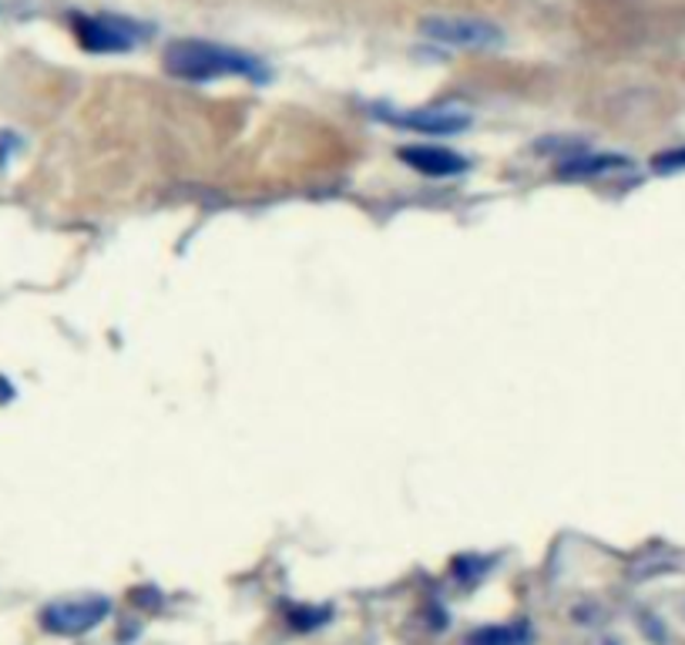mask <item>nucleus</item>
<instances>
[{"label":"nucleus","instance_id":"obj_1","mask_svg":"<svg viewBox=\"0 0 685 645\" xmlns=\"http://www.w3.org/2000/svg\"><path fill=\"white\" fill-rule=\"evenodd\" d=\"M165 71L178 81H219V78H252L263 81L266 67L236 48L212 45V41H175L165 51Z\"/></svg>","mask_w":685,"mask_h":645},{"label":"nucleus","instance_id":"obj_2","mask_svg":"<svg viewBox=\"0 0 685 645\" xmlns=\"http://www.w3.org/2000/svg\"><path fill=\"white\" fill-rule=\"evenodd\" d=\"M420 34L444 48L460 51H494L504 45V30L494 21L467 14H430L420 21Z\"/></svg>","mask_w":685,"mask_h":645},{"label":"nucleus","instance_id":"obj_7","mask_svg":"<svg viewBox=\"0 0 685 645\" xmlns=\"http://www.w3.org/2000/svg\"><path fill=\"white\" fill-rule=\"evenodd\" d=\"M558 175L561 178H598V175H608V172H619V168H629V159L622 155H568V159H558Z\"/></svg>","mask_w":685,"mask_h":645},{"label":"nucleus","instance_id":"obj_4","mask_svg":"<svg viewBox=\"0 0 685 645\" xmlns=\"http://www.w3.org/2000/svg\"><path fill=\"white\" fill-rule=\"evenodd\" d=\"M75 34L81 48L91 54H122L141 41V34L128 21H118V17H78Z\"/></svg>","mask_w":685,"mask_h":645},{"label":"nucleus","instance_id":"obj_9","mask_svg":"<svg viewBox=\"0 0 685 645\" xmlns=\"http://www.w3.org/2000/svg\"><path fill=\"white\" fill-rule=\"evenodd\" d=\"M652 168L659 175H675V172H685V146L682 149H669V152H659L652 159Z\"/></svg>","mask_w":685,"mask_h":645},{"label":"nucleus","instance_id":"obj_6","mask_svg":"<svg viewBox=\"0 0 685 645\" xmlns=\"http://www.w3.org/2000/svg\"><path fill=\"white\" fill-rule=\"evenodd\" d=\"M401 162L410 165L414 172L430 175V178H454L471 168V162H467L460 152H451L444 146H404Z\"/></svg>","mask_w":685,"mask_h":645},{"label":"nucleus","instance_id":"obj_8","mask_svg":"<svg viewBox=\"0 0 685 645\" xmlns=\"http://www.w3.org/2000/svg\"><path fill=\"white\" fill-rule=\"evenodd\" d=\"M534 632L528 622H508V625H484L478 629L467 645H531Z\"/></svg>","mask_w":685,"mask_h":645},{"label":"nucleus","instance_id":"obj_3","mask_svg":"<svg viewBox=\"0 0 685 645\" xmlns=\"http://www.w3.org/2000/svg\"><path fill=\"white\" fill-rule=\"evenodd\" d=\"M107 616H112V602L101 595H81V598L51 602L41 612V625L51 635H85L94 625H101Z\"/></svg>","mask_w":685,"mask_h":645},{"label":"nucleus","instance_id":"obj_5","mask_svg":"<svg viewBox=\"0 0 685 645\" xmlns=\"http://www.w3.org/2000/svg\"><path fill=\"white\" fill-rule=\"evenodd\" d=\"M383 118L396 128H407L414 135H460L471 128V115L460 108H414V112H396Z\"/></svg>","mask_w":685,"mask_h":645}]
</instances>
